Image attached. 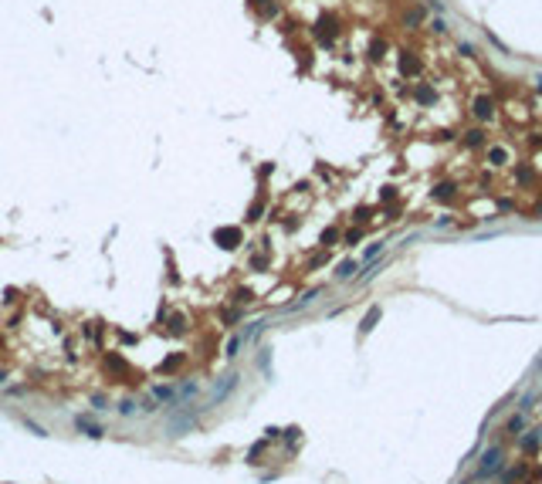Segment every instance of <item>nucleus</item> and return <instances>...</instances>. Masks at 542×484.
I'll return each instance as SVG.
<instances>
[{"label":"nucleus","mask_w":542,"mask_h":484,"mask_svg":"<svg viewBox=\"0 0 542 484\" xmlns=\"http://www.w3.org/2000/svg\"><path fill=\"white\" fill-rule=\"evenodd\" d=\"M522 427H525V413L519 410V413H515V416H512V420H508V433H519Z\"/></svg>","instance_id":"obj_5"},{"label":"nucleus","mask_w":542,"mask_h":484,"mask_svg":"<svg viewBox=\"0 0 542 484\" xmlns=\"http://www.w3.org/2000/svg\"><path fill=\"white\" fill-rule=\"evenodd\" d=\"M197 393V383H183V390H180V396L187 400V396H194Z\"/></svg>","instance_id":"obj_11"},{"label":"nucleus","mask_w":542,"mask_h":484,"mask_svg":"<svg viewBox=\"0 0 542 484\" xmlns=\"http://www.w3.org/2000/svg\"><path fill=\"white\" fill-rule=\"evenodd\" d=\"M539 444H542V430H532V433H529V437L522 440V454H532V450H536Z\"/></svg>","instance_id":"obj_4"},{"label":"nucleus","mask_w":542,"mask_h":484,"mask_svg":"<svg viewBox=\"0 0 542 484\" xmlns=\"http://www.w3.org/2000/svg\"><path fill=\"white\" fill-rule=\"evenodd\" d=\"M180 362H183V359H180V355H173V359H166V362H163V369H166V372H170V369H176V366H180Z\"/></svg>","instance_id":"obj_13"},{"label":"nucleus","mask_w":542,"mask_h":484,"mask_svg":"<svg viewBox=\"0 0 542 484\" xmlns=\"http://www.w3.org/2000/svg\"><path fill=\"white\" fill-rule=\"evenodd\" d=\"M380 251H383V244H369V247H366V254H363V261H373Z\"/></svg>","instance_id":"obj_9"},{"label":"nucleus","mask_w":542,"mask_h":484,"mask_svg":"<svg viewBox=\"0 0 542 484\" xmlns=\"http://www.w3.org/2000/svg\"><path fill=\"white\" fill-rule=\"evenodd\" d=\"M3 379H7V372H3V369H0V383H3Z\"/></svg>","instance_id":"obj_14"},{"label":"nucleus","mask_w":542,"mask_h":484,"mask_svg":"<svg viewBox=\"0 0 542 484\" xmlns=\"http://www.w3.org/2000/svg\"><path fill=\"white\" fill-rule=\"evenodd\" d=\"M78 427H81V430H88V437H102V430H98L95 423H88L85 416H78Z\"/></svg>","instance_id":"obj_7"},{"label":"nucleus","mask_w":542,"mask_h":484,"mask_svg":"<svg viewBox=\"0 0 542 484\" xmlns=\"http://www.w3.org/2000/svg\"><path fill=\"white\" fill-rule=\"evenodd\" d=\"M376 315H380V308H373V312H369V315H366V322H363V332H366V329H369V325H373V322H376Z\"/></svg>","instance_id":"obj_12"},{"label":"nucleus","mask_w":542,"mask_h":484,"mask_svg":"<svg viewBox=\"0 0 542 484\" xmlns=\"http://www.w3.org/2000/svg\"><path fill=\"white\" fill-rule=\"evenodd\" d=\"M502 467V450L498 447H488L484 454H481V467H478V478H491L495 471Z\"/></svg>","instance_id":"obj_1"},{"label":"nucleus","mask_w":542,"mask_h":484,"mask_svg":"<svg viewBox=\"0 0 542 484\" xmlns=\"http://www.w3.org/2000/svg\"><path fill=\"white\" fill-rule=\"evenodd\" d=\"M241 342H244V335H234V339L227 342V352H224V355H227V359H234V355H237V349H241Z\"/></svg>","instance_id":"obj_6"},{"label":"nucleus","mask_w":542,"mask_h":484,"mask_svg":"<svg viewBox=\"0 0 542 484\" xmlns=\"http://www.w3.org/2000/svg\"><path fill=\"white\" fill-rule=\"evenodd\" d=\"M153 396L163 400V403H176V390L173 386H153Z\"/></svg>","instance_id":"obj_3"},{"label":"nucleus","mask_w":542,"mask_h":484,"mask_svg":"<svg viewBox=\"0 0 542 484\" xmlns=\"http://www.w3.org/2000/svg\"><path fill=\"white\" fill-rule=\"evenodd\" d=\"M352 271H356V261H346V264L339 268V278L346 281V278H352Z\"/></svg>","instance_id":"obj_8"},{"label":"nucleus","mask_w":542,"mask_h":484,"mask_svg":"<svg viewBox=\"0 0 542 484\" xmlns=\"http://www.w3.org/2000/svg\"><path fill=\"white\" fill-rule=\"evenodd\" d=\"M234 386H237V376H224V383H217V386H213V403H217V400H224Z\"/></svg>","instance_id":"obj_2"},{"label":"nucleus","mask_w":542,"mask_h":484,"mask_svg":"<svg viewBox=\"0 0 542 484\" xmlns=\"http://www.w3.org/2000/svg\"><path fill=\"white\" fill-rule=\"evenodd\" d=\"M522 474H525V467H515V471H508V474H505V484L519 481V478H522Z\"/></svg>","instance_id":"obj_10"}]
</instances>
